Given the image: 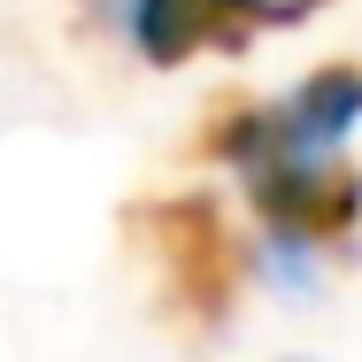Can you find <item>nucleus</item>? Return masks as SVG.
I'll return each instance as SVG.
<instances>
[{"label":"nucleus","mask_w":362,"mask_h":362,"mask_svg":"<svg viewBox=\"0 0 362 362\" xmlns=\"http://www.w3.org/2000/svg\"><path fill=\"white\" fill-rule=\"evenodd\" d=\"M132 239L146 247L154 278H162V308L185 332H223L239 286H247V247L223 216L216 193H162L132 209Z\"/></svg>","instance_id":"f257e3e1"},{"label":"nucleus","mask_w":362,"mask_h":362,"mask_svg":"<svg viewBox=\"0 0 362 362\" xmlns=\"http://www.w3.org/2000/svg\"><path fill=\"white\" fill-rule=\"evenodd\" d=\"M247 185V209L270 231V247H347L362 231V162L347 154H286V162H262L239 177Z\"/></svg>","instance_id":"f03ea898"},{"label":"nucleus","mask_w":362,"mask_h":362,"mask_svg":"<svg viewBox=\"0 0 362 362\" xmlns=\"http://www.w3.org/2000/svg\"><path fill=\"white\" fill-rule=\"evenodd\" d=\"M132 47L146 70H185L201 54H247L270 31L308 23L300 0H132Z\"/></svg>","instance_id":"7ed1b4c3"},{"label":"nucleus","mask_w":362,"mask_h":362,"mask_svg":"<svg viewBox=\"0 0 362 362\" xmlns=\"http://www.w3.org/2000/svg\"><path fill=\"white\" fill-rule=\"evenodd\" d=\"M270 116H278V146L286 154H339L347 132L362 124V62H316V70L293 85L286 100H270Z\"/></svg>","instance_id":"20e7f679"},{"label":"nucleus","mask_w":362,"mask_h":362,"mask_svg":"<svg viewBox=\"0 0 362 362\" xmlns=\"http://www.w3.org/2000/svg\"><path fill=\"white\" fill-rule=\"evenodd\" d=\"M316 8H332V0H300V16H316Z\"/></svg>","instance_id":"39448f33"},{"label":"nucleus","mask_w":362,"mask_h":362,"mask_svg":"<svg viewBox=\"0 0 362 362\" xmlns=\"http://www.w3.org/2000/svg\"><path fill=\"white\" fill-rule=\"evenodd\" d=\"M286 362H308V355H286Z\"/></svg>","instance_id":"423d86ee"}]
</instances>
